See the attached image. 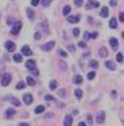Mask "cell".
Segmentation results:
<instances>
[{
  "mask_svg": "<svg viewBox=\"0 0 124 126\" xmlns=\"http://www.w3.org/2000/svg\"><path fill=\"white\" fill-rule=\"evenodd\" d=\"M59 66H60V69H62V70H67V63L63 62V60H62V62H59Z\"/></svg>",
  "mask_w": 124,
  "mask_h": 126,
  "instance_id": "cell-25",
  "label": "cell"
},
{
  "mask_svg": "<svg viewBox=\"0 0 124 126\" xmlns=\"http://www.w3.org/2000/svg\"><path fill=\"white\" fill-rule=\"evenodd\" d=\"M14 60L18 62V63H21L22 62V54H15L14 55Z\"/></svg>",
  "mask_w": 124,
  "mask_h": 126,
  "instance_id": "cell-21",
  "label": "cell"
},
{
  "mask_svg": "<svg viewBox=\"0 0 124 126\" xmlns=\"http://www.w3.org/2000/svg\"><path fill=\"white\" fill-rule=\"evenodd\" d=\"M6 48L10 52H14L15 51V43H12V41H6Z\"/></svg>",
  "mask_w": 124,
  "mask_h": 126,
  "instance_id": "cell-6",
  "label": "cell"
},
{
  "mask_svg": "<svg viewBox=\"0 0 124 126\" xmlns=\"http://www.w3.org/2000/svg\"><path fill=\"white\" fill-rule=\"evenodd\" d=\"M10 81H11V76L10 74H3V77H1V85L7 86L10 84Z\"/></svg>",
  "mask_w": 124,
  "mask_h": 126,
  "instance_id": "cell-2",
  "label": "cell"
},
{
  "mask_svg": "<svg viewBox=\"0 0 124 126\" xmlns=\"http://www.w3.org/2000/svg\"><path fill=\"white\" fill-rule=\"evenodd\" d=\"M7 22H8V23H14V19H12V18H10L8 21H7Z\"/></svg>",
  "mask_w": 124,
  "mask_h": 126,
  "instance_id": "cell-45",
  "label": "cell"
},
{
  "mask_svg": "<svg viewBox=\"0 0 124 126\" xmlns=\"http://www.w3.org/2000/svg\"><path fill=\"white\" fill-rule=\"evenodd\" d=\"M64 125H65V126L72 125V117H71V115H65V118H64Z\"/></svg>",
  "mask_w": 124,
  "mask_h": 126,
  "instance_id": "cell-16",
  "label": "cell"
},
{
  "mask_svg": "<svg viewBox=\"0 0 124 126\" xmlns=\"http://www.w3.org/2000/svg\"><path fill=\"white\" fill-rule=\"evenodd\" d=\"M116 60H117L119 63L123 62V54H117V56H116Z\"/></svg>",
  "mask_w": 124,
  "mask_h": 126,
  "instance_id": "cell-33",
  "label": "cell"
},
{
  "mask_svg": "<svg viewBox=\"0 0 124 126\" xmlns=\"http://www.w3.org/2000/svg\"><path fill=\"white\" fill-rule=\"evenodd\" d=\"M72 32H74V36H75V37H78V36H79V32H81V30H79V29H74V30H72Z\"/></svg>",
  "mask_w": 124,
  "mask_h": 126,
  "instance_id": "cell-37",
  "label": "cell"
},
{
  "mask_svg": "<svg viewBox=\"0 0 124 126\" xmlns=\"http://www.w3.org/2000/svg\"><path fill=\"white\" fill-rule=\"evenodd\" d=\"M67 21L71 22V23H76V22L81 21V15H68L67 16Z\"/></svg>",
  "mask_w": 124,
  "mask_h": 126,
  "instance_id": "cell-3",
  "label": "cell"
},
{
  "mask_svg": "<svg viewBox=\"0 0 124 126\" xmlns=\"http://www.w3.org/2000/svg\"><path fill=\"white\" fill-rule=\"evenodd\" d=\"M82 81H83L82 76H75L74 77V82H75V84H82Z\"/></svg>",
  "mask_w": 124,
  "mask_h": 126,
  "instance_id": "cell-20",
  "label": "cell"
},
{
  "mask_svg": "<svg viewBox=\"0 0 124 126\" xmlns=\"http://www.w3.org/2000/svg\"><path fill=\"white\" fill-rule=\"evenodd\" d=\"M104 121H105V112H104V111H98V112H97V122L104 123Z\"/></svg>",
  "mask_w": 124,
  "mask_h": 126,
  "instance_id": "cell-5",
  "label": "cell"
},
{
  "mask_svg": "<svg viewBox=\"0 0 124 126\" xmlns=\"http://www.w3.org/2000/svg\"><path fill=\"white\" fill-rule=\"evenodd\" d=\"M119 19H120L121 22H124V13H120V15H119Z\"/></svg>",
  "mask_w": 124,
  "mask_h": 126,
  "instance_id": "cell-39",
  "label": "cell"
},
{
  "mask_svg": "<svg viewBox=\"0 0 124 126\" xmlns=\"http://www.w3.org/2000/svg\"><path fill=\"white\" fill-rule=\"evenodd\" d=\"M99 4H98V1H94V0H89V3H87V6H86V10H90L91 7H98Z\"/></svg>",
  "mask_w": 124,
  "mask_h": 126,
  "instance_id": "cell-9",
  "label": "cell"
},
{
  "mask_svg": "<svg viewBox=\"0 0 124 126\" xmlns=\"http://www.w3.org/2000/svg\"><path fill=\"white\" fill-rule=\"evenodd\" d=\"M89 66L93 67V69H97V67H98V62H97V60H90Z\"/></svg>",
  "mask_w": 124,
  "mask_h": 126,
  "instance_id": "cell-22",
  "label": "cell"
},
{
  "mask_svg": "<svg viewBox=\"0 0 124 126\" xmlns=\"http://www.w3.org/2000/svg\"><path fill=\"white\" fill-rule=\"evenodd\" d=\"M70 11H71V7L70 6H65L64 8H63V14H64V15H68Z\"/></svg>",
  "mask_w": 124,
  "mask_h": 126,
  "instance_id": "cell-24",
  "label": "cell"
},
{
  "mask_svg": "<svg viewBox=\"0 0 124 126\" xmlns=\"http://www.w3.org/2000/svg\"><path fill=\"white\" fill-rule=\"evenodd\" d=\"M26 82H27L29 85H31V86H33V85H36V81H34L33 78H30V77H27V79H26Z\"/></svg>",
  "mask_w": 124,
  "mask_h": 126,
  "instance_id": "cell-26",
  "label": "cell"
},
{
  "mask_svg": "<svg viewBox=\"0 0 124 126\" xmlns=\"http://www.w3.org/2000/svg\"><path fill=\"white\" fill-rule=\"evenodd\" d=\"M83 4V0H75V6L76 7H81Z\"/></svg>",
  "mask_w": 124,
  "mask_h": 126,
  "instance_id": "cell-34",
  "label": "cell"
},
{
  "mask_svg": "<svg viewBox=\"0 0 124 126\" xmlns=\"http://www.w3.org/2000/svg\"><path fill=\"white\" fill-rule=\"evenodd\" d=\"M68 49L71 51V52H74V51H75V47H74V45H68Z\"/></svg>",
  "mask_w": 124,
  "mask_h": 126,
  "instance_id": "cell-43",
  "label": "cell"
},
{
  "mask_svg": "<svg viewBox=\"0 0 124 126\" xmlns=\"http://www.w3.org/2000/svg\"><path fill=\"white\" fill-rule=\"evenodd\" d=\"M83 38H85V40H89V38H91V34H90L89 32H86V33L83 34Z\"/></svg>",
  "mask_w": 124,
  "mask_h": 126,
  "instance_id": "cell-35",
  "label": "cell"
},
{
  "mask_svg": "<svg viewBox=\"0 0 124 126\" xmlns=\"http://www.w3.org/2000/svg\"><path fill=\"white\" fill-rule=\"evenodd\" d=\"M108 14H109V10H108V7H102V10L99 11V15L102 16V18H105V16H108Z\"/></svg>",
  "mask_w": 124,
  "mask_h": 126,
  "instance_id": "cell-14",
  "label": "cell"
},
{
  "mask_svg": "<svg viewBox=\"0 0 124 126\" xmlns=\"http://www.w3.org/2000/svg\"><path fill=\"white\" fill-rule=\"evenodd\" d=\"M78 45L82 47V48H85V47H86V43H85V41H81V43H78Z\"/></svg>",
  "mask_w": 124,
  "mask_h": 126,
  "instance_id": "cell-38",
  "label": "cell"
},
{
  "mask_svg": "<svg viewBox=\"0 0 124 126\" xmlns=\"http://www.w3.org/2000/svg\"><path fill=\"white\" fill-rule=\"evenodd\" d=\"M26 14H27V16H29V19L30 21H33L34 19V11L31 8H26Z\"/></svg>",
  "mask_w": 124,
  "mask_h": 126,
  "instance_id": "cell-15",
  "label": "cell"
},
{
  "mask_svg": "<svg viewBox=\"0 0 124 126\" xmlns=\"http://www.w3.org/2000/svg\"><path fill=\"white\" fill-rule=\"evenodd\" d=\"M34 38H36V40H40V38H41V34H40V33H36V34H34Z\"/></svg>",
  "mask_w": 124,
  "mask_h": 126,
  "instance_id": "cell-42",
  "label": "cell"
},
{
  "mask_svg": "<svg viewBox=\"0 0 124 126\" xmlns=\"http://www.w3.org/2000/svg\"><path fill=\"white\" fill-rule=\"evenodd\" d=\"M56 86H57V82H56V81H50V84H49V88L52 89V91H53V89H56Z\"/></svg>",
  "mask_w": 124,
  "mask_h": 126,
  "instance_id": "cell-29",
  "label": "cell"
},
{
  "mask_svg": "<svg viewBox=\"0 0 124 126\" xmlns=\"http://www.w3.org/2000/svg\"><path fill=\"white\" fill-rule=\"evenodd\" d=\"M45 100H53V96H50V94H47V96H45Z\"/></svg>",
  "mask_w": 124,
  "mask_h": 126,
  "instance_id": "cell-40",
  "label": "cell"
},
{
  "mask_svg": "<svg viewBox=\"0 0 124 126\" xmlns=\"http://www.w3.org/2000/svg\"><path fill=\"white\" fill-rule=\"evenodd\" d=\"M22 55H26V56H30V55H33V52H31V49L27 47V45H25V47H22Z\"/></svg>",
  "mask_w": 124,
  "mask_h": 126,
  "instance_id": "cell-7",
  "label": "cell"
},
{
  "mask_svg": "<svg viewBox=\"0 0 124 126\" xmlns=\"http://www.w3.org/2000/svg\"><path fill=\"white\" fill-rule=\"evenodd\" d=\"M57 54H59L62 58H67V52H65V51H63V49H59V51H57Z\"/></svg>",
  "mask_w": 124,
  "mask_h": 126,
  "instance_id": "cell-28",
  "label": "cell"
},
{
  "mask_svg": "<svg viewBox=\"0 0 124 126\" xmlns=\"http://www.w3.org/2000/svg\"><path fill=\"white\" fill-rule=\"evenodd\" d=\"M41 3V0H31V6H38Z\"/></svg>",
  "mask_w": 124,
  "mask_h": 126,
  "instance_id": "cell-36",
  "label": "cell"
},
{
  "mask_svg": "<svg viewBox=\"0 0 124 126\" xmlns=\"http://www.w3.org/2000/svg\"><path fill=\"white\" fill-rule=\"evenodd\" d=\"M109 28H111V29H116V28H117V21H116L115 18H112L111 21H109Z\"/></svg>",
  "mask_w": 124,
  "mask_h": 126,
  "instance_id": "cell-17",
  "label": "cell"
},
{
  "mask_svg": "<svg viewBox=\"0 0 124 126\" xmlns=\"http://www.w3.org/2000/svg\"><path fill=\"white\" fill-rule=\"evenodd\" d=\"M75 96H76V99H82V96H83V92H82L81 89H76V91H75Z\"/></svg>",
  "mask_w": 124,
  "mask_h": 126,
  "instance_id": "cell-23",
  "label": "cell"
},
{
  "mask_svg": "<svg viewBox=\"0 0 124 126\" xmlns=\"http://www.w3.org/2000/svg\"><path fill=\"white\" fill-rule=\"evenodd\" d=\"M59 93H60V96H64V94H65V91H63V89H62V91H60Z\"/></svg>",
  "mask_w": 124,
  "mask_h": 126,
  "instance_id": "cell-44",
  "label": "cell"
},
{
  "mask_svg": "<svg viewBox=\"0 0 124 126\" xmlns=\"http://www.w3.org/2000/svg\"><path fill=\"white\" fill-rule=\"evenodd\" d=\"M23 103L25 104H31L33 103V96H31L30 93H26V94H23Z\"/></svg>",
  "mask_w": 124,
  "mask_h": 126,
  "instance_id": "cell-4",
  "label": "cell"
},
{
  "mask_svg": "<svg viewBox=\"0 0 124 126\" xmlns=\"http://www.w3.org/2000/svg\"><path fill=\"white\" fill-rule=\"evenodd\" d=\"M109 43H111V47L113 48V49H117V47H119L117 38H111V40H109Z\"/></svg>",
  "mask_w": 124,
  "mask_h": 126,
  "instance_id": "cell-10",
  "label": "cell"
},
{
  "mask_svg": "<svg viewBox=\"0 0 124 126\" xmlns=\"http://www.w3.org/2000/svg\"><path fill=\"white\" fill-rule=\"evenodd\" d=\"M21 29H22V22H16L12 26V29H11V34H18Z\"/></svg>",
  "mask_w": 124,
  "mask_h": 126,
  "instance_id": "cell-1",
  "label": "cell"
},
{
  "mask_svg": "<svg viewBox=\"0 0 124 126\" xmlns=\"http://www.w3.org/2000/svg\"><path fill=\"white\" fill-rule=\"evenodd\" d=\"M105 66H106V69H109V70H115V69H116L115 63H113V62H111V60L105 62Z\"/></svg>",
  "mask_w": 124,
  "mask_h": 126,
  "instance_id": "cell-18",
  "label": "cell"
},
{
  "mask_svg": "<svg viewBox=\"0 0 124 126\" xmlns=\"http://www.w3.org/2000/svg\"><path fill=\"white\" fill-rule=\"evenodd\" d=\"M87 78H89V79H94V78H96V73H94V71H90L89 74H87Z\"/></svg>",
  "mask_w": 124,
  "mask_h": 126,
  "instance_id": "cell-30",
  "label": "cell"
},
{
  "mask_svg": "<svg viewBox=\"0 0 124 126\" xmlns=\"http://www.w3.org/2000/svg\"><path fill=\"white\" fill-rule=\"evenodd\" d=\"M53 47H55V41H49V43H47V44L42 45V49L44 51H49V49H52Z\"/></svg>",
  "mask_w": 124,
  "mask_h": 126,
  "instance_id": "cell-8",
  "label": "cell"
},
{
  "mask_svg": "<svg viewBox=\"0 0 124 126\" xmlns=\"http://www.w3.org/2000/svg\"><path fill=\"white\" fill-rule=\"evenodd\" d=\"M26 67H27L29 70H33V69H36V62L34 60H27V62H26Z\"/></svg>",
  "mask_w": 124,
  "mask_h": 126,
  "instance_id": "cell-12",
  "label": "cell"
},
{
  "mask_svg": "<svg viewBox=\"0 0 124 126\" xmlns=\"http://www.w3.org/2000/svg\"><path fill=\"white\" fill-rule=\"evenodd\" d=\"M98 55H99V56H101V58H106V56H108V51H106V48H99V51H98Z\"/></svg>",
  "mask_w": 124,
  "mask_h": 126,
  "instance_id": "cell-13",
  "label": "cell"
},
{
  "mask_svg": "<svg viewBox=\"0 0 124 126\" xmlns=\"http://www.w3.org/2000/svg\"><path fill=\"white\" fill-rule=\"evenodd\" d=\"M109 4H111V6H116V4H117V1H116V0H111V1H109Z\"/></svg>",
  "mask_w": 124,
  "mask_h": 126,
  "instance_id": "cell-41",
  "label": "cell"
},
{
  "mask_svg": "<svg viewBox=\"0 0 124 126\" xmlns=\"http://www.w3.org/2000/svg\"><path fill=\"white\" fill-rule=\"evenodd\" d=\"M25 88V82H18V85H16V89H23Z\"/></svg>",
  "mask_w": 124,
  "mask_h": 126,
  "instance_id": "cell-32",
  "label": "cell"
},
{
  "mask_svg": "<svg viewBox=\"0 0 124 126\" xmlns=\"http://www.w3.org/2000/svg\"><path fill=\"white\" fill-rule=\"evenodd\" d=\"M123 38H124V32H123Z\"/></svg>",
  "mask_w": 124,
  "mask_h": 126,
  "instance_id": "cell-46",
  "label": "cell"
},
{
  "mask_svg": "<svg viewBox=\"0 0 124 126\" xmlns=\"http://www.w3.org/2000/svg\"><path fill=\"white\" fill-rule=\"evenodd\" d=\"M44 111H45V107H44V106H38V107L34 108V112L36 114H42Z\"/></svg>",
  "mask_w": 124,
  "mask_h": 126,
  "instance_id": "cell-19",
  "label": "cell"
},
{
  "mask_svg": "<svg viewBox=\"0 0 124 126\" xmlns=\"http://www.w3.org/2000/svg\"><path fill=\"white\" fill-rule=\"evenodd\" d=\"M12 115H15V108H8V110L6 111V118H7V119H10Z\"/></svg>",
  "mask_w": 124,
  "mask_h": 126,
  "instance_id": "cell-11",
  "label": "cell"
},
{
  "mask_svg": "<svg viewBox=\"0 0 124 126\" xmlns=\"http://www.w3.org/2000/svg\"><path fill=\"white\" fill-rule=\"evenodd\" d=\"M41 3H42L44 7H48L50 3H52V0H41Z\"/></svg>",
  "mask_w": 124,
  "mask_h": 126,
  "instance_id": "cell-27",
  "label": "cell"
},
{
  "mask_svg": "<svg viewBox=\"0 0 124 126\" xmlns=\"http://www.w3.org/2000/svg\"><path fill=\"white\" fill-rule=\"evenodd\" d=\"M10 100L12 101V104H14V106H16V107H18L19 104H21V101H19L18 99H10Z\"/></svg>",
  "mask_w": 124,
  "mask_h": 126,
  "instance_id": "cell-31",
  "label": "cell"
}]
</instances>
